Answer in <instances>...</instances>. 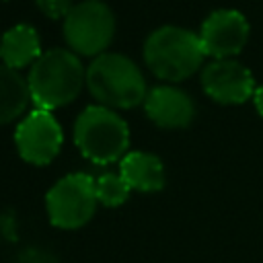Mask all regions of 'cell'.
<instances>
[{
    "mask_svg": "<svg viewBox=\"0 0 263 263\" xmlns=\"http://www.w3.org/2000/svg\"><path fill=\"white\" fill-rule=\"evenodd\" d=\"M203 92L222 105H240L253 99L257 86L251 70L236 60H214L201 70Z\"/></svg>",
    "mask_w": 263,
    "mask_h": 263,
    "instance_id": "9",
    "label": "cell"
},
{
    "mask_svg": "<svg viewBox=\"0 0 263 263\" xmlns=\"http://www.w3.org/2000/svg\"><path fill=\"white\" fill-rule=\"evenodd\" d=\"M74 144L90 162L109 164L127 154L129 125L113 109L88 105L74 121Z\"/></svg>",
    "mask_w": 263,
    "mask_h": 263,
    "instance_id": "4",
    "label": "cell"
},
{
    "mask_svg": "<svg viewBox=\"0 0 263 263\" xmlns=\"http://www.w3.org/2000/svg\"><path fill=\"white\" fill-rule=\"evenodd\" d=\"M119 175L125 179L129 189L154 193L160 191L166 183V173L162 160L144 150H132L127 152L119 162Z\"/></svg>",
    "mask_w": 263,
    "mask_h": 263,
    "instance_id": "11",
    "label": "cell"
},
{
    "mask_svg": "<svg viewBox=\"0 0 263 263\" xmlns=\"http://www.w3.org/2000/svg\"><path fill=\"white\" fill-rule=\"evenodd\" d=\"M197 35L205 55H212L214 60H228L245 47L249 39V21L240 10L218 8L205 16Z\"/></svg>",
    "mask_w": 263,
    "mask_h": 263,
    "instance_id": "8",
    "label": "cell"
},
{
    "mask_svg": "<svg viewBox=\"0 0 263 263\" xmlns=\"http://www.w3.org/2000/svg\"><path fill=\"white\" fill-rule=\"evenodd\" d=\"M86 88L99 105L109 109H132L144 105L148 95L140 66L117 51H105L86 66Z\"/></svg>",
    "mask_w": 263,
    "mask_h": 263,
    "instance_id": "2",
    "label": "cell"
},
{
    "mask_svg": "<svg viewBox=\"0 0 263 263\" xmlns=\"http://www.w3.org/2000/svg\"><path fill=\"white\" fill-rule=\"evenodd\" d=\"M29 95L35 109L53 111L78 99L86 86V68L72 49H45L29 68Z\"/></svg>",
    "mask_w": 263,
    "mask_h": 263,
    "instance_id": "1",
    "label": "cell"
},
{
    "mask_svg": "<svg viewBox=\"0 0 263 263\" xmlns=\"http://www.w3.org/2000/svg\"><path fill=\"white\" fill-rule=\"evenodd\" d=\"M35 4L47 18L58 21V18H66L76 2L74 0H35Z\"/></svg>",
    "mask_w": 263,
    "mask_h": 263,
    "instance_id": "15",
    "label": "cell"
},
{
    "mask_svg": "<svg viewBox=\"0 0 263 263\" xmlns=\"http://www.w3.org/2000/svg\"><path fill=\"white\" fill-rule=\"evenodd\" d=\"M97 199L107 208H117L129 197V185L119 173H103L95 179Z\"/></svg>",
    "mask_w": 263,
    "mask_h": 263,
    "instance_id": "14",
    "label": "cell"
},
{
    "mask_svg": "<svg viewBox=\"0 0 263 263\" xmlns=\"http://www.w3.org/2000/svg\"><path fill=\"white\" fill-rule=\"evenodd\" d=\"M41 39L33 25L16 23L6 29L0 37V62L21 70L33 66V62L41 55Z\"/></svg>",
    "mask_w": 263,
    "mask_h": 263,
    "instance_id": "12",
    "label": "cell"
},
{
    "mask_svg": "<svg viewBox=\"0 0 263 263\" xmlns=\"http://www.w3.org/2000/svg\"><path fill=\"white\" fill-rule=\"evenodd\" d=\"M253 103H255V109L259 111V115L263 117V84L257 86V90L253 95Z\"/></svg>",
    "mask_w": 263,
    "mask_h": 263,
    "instance_id": "16",
    "label": "cell"
},
{
    "mask_svg": "<svg viewBox=\"0 0 263 263\" xmlns=\"http://www.w3.org/2000/svg\"><path fill=\"white\" fill-rule=\"evenodd\" d=\"M144 64L148 70L166 82H179L195 74L205 58L197 33L177 25L154 29L144 41Z\"/></svg>",
    "mask_w": 263,
    "mask_h": 263,
    "instance_id": "3",
    "label": "cell"
},
{
    "mask_svg": "<svg viewBox=\"0 0 263 263\" xmlns=\"http://www.w3.org/2000/svg\"><path fill=\"white\" fill-rule=\"evenodd\" d=\"M146 117L162 129H181L187 127L195 117L193 99L179 86L156 84L148 88L144 101Z\"/></svg>",
    "mask_w": 263,
    "mask_h": 263,
    "instance_id": "10",
    "label": "cell"
},
{
    "mask_svg": "<svg viewBox=\"0 0 263 263\" xmlns=\"http://www.w3.org/2000/svg\"><path fill=\"white\" fill-rule=\"evenodd\" d=\"M64 132L51 111H29L14 129V146L18 156L35 166L49 164L62 150Z\"/></svg>",
    "mask_w": 263,
    "mask_h": 263,
    "instance_id": "7",
    "label": "cell"
},
{
    "mask_svg": "<svg viewBox=\"0 0 263 263\" xmlns=\"http://www.w3.org/2000/svg\"><path fill=\"white\" fill-rule=\"evenodd\" d=\"M31 103L27 78L0 62V125L18 119Z\"/></svg>",
    "mask_w": 263,
    "mask_h": 263,
    "instance_id": "13",
    "label": "cell"
},
{
    "mask_svg": "<svg viewBox=\"0 0 263 263\" xmlns=\"http://www.w3.org/2000/svg\"><path fill=\"white\" fill-rule=\"evenodd\" d=\"M115 12L105 0H80L64 18L62 31L68 49L76 55L97 58L115 37Z\"/></svg>",
    "mask_w": 263,
    "mask_h": 263,
    "instance_id": "5",
    "label": "cell"
},
{
    "mask_svg": "<svg viewBox=\"0 0 263 263\" xmlns=\"http://www.w3.org/2000/svg\"><path fill=\"white\" fill-rule=\"evenodd\" d=\"M95 179L86 173H70L55 181L45 195L49 222L64 230L84 226L97 210Z\"/></svg>",
    "mask_w": 263,
    "mask_h": 263,
    "instance_id": "6",
    "label": "cell"
}]
</instances>
